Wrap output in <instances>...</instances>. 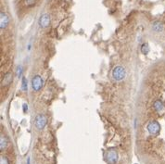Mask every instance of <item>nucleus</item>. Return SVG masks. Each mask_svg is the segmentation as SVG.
Returning a JSON list of instances; mask_svg holds the SVG:
<instances>
[{
  "mask_svg": "<svg viewBox=\"0 0 165 164\" xmlns=\"http://www.w3.org/2000/svg\"><path fill=\"white\" fill-rule=\"evenodd\" d=\"M126 76V71L124 69V66H116L113 70H112V77L115 81H123Z\"/></svg>",
  "mask_w": 165,
  "mask_h": 164,
  "instance_id": "nucleus-1",
  "label": "nucleus"
},
{
  "mask_svg": "<svg viewBox=\"0 0 165 164\" xmlns=\"http://www.w3.org/2000/svg\"><path fill=\"white\" fill-rule=\"evenodd\" d=\"M35 127L38 129V130H41L43 129L45 126L47 124V118L45 117L44 115H37L35 117Z\"/></svg>",
  "mask_w": 165,
  "mask_h": 164,
  "instance_id": "nucleus-2",
  "label": "nucleus"
},
{
  "mask_svg": "<svg viewBox=\"0 0 165 164\" xmlns=\"http://www.w3.org/2000/svg\"><path fill=\"white\" fill-rule=\"evenodd\" d=\"M43 86V79L40 75H35L32 80V87L33 90L39 91Z\"/></svg>",
  "mask_w": 165,
  "mask_h": 164,
  "instance_id": "nucleus-3",
  "label": "nucleus"
},
{
  "mask_svg": "<svg viewBox=\"0 0 165 164\" xmlns=\"http://www.w3.org/2000/svg\"><path fill=\"white\" fill-rule=\"evenodd\" d=\"M147 131L151 133V135H157L160 130V126L158 122L152 121L147 124Z\"/></svg>",
  "mask_w": 165,
  "mask_h": 164,
  "instance_id": "nucleus-4",
  "label": "nucleus"
},
{
  "mask_svg": "<svg viewBox=\"0 0 165 164\" xmlns=\"http://www.w3.org/2000/svg\"><path fill=\"white\" fill-rule=\"evenodd\" d=\"M106 158H107V160H108L110 163H111V164L115 163V162L117 161V159H118L117 151H116L115 149H112V148H111V149H109V150L107 151V156H106Z\"/></svg>",
  "mask_w": 165,
  "mask_h": 164,
  "instance_id": "nucleus-5",
  "label": "nucleus"
},
{
  "mask_svg": "<svg viewBox=\"0 0 165 164\" xmlns=\"http://www.w3.org/2000/svg\"><path fill=\"white\" fill-rule=\"evenodd\" d=\"M50 23V18L48 14H43L40 20H39V24L42 28H46L49 25Z\"/></svg>",
  "mask_w": 165,
  "mask_h": 164,
  "instance_id": "nucleus-6",
  "label": "nucleus"
},
{
  "mask_svg": "<svg viewBox=\"0 0 165 164\" xmlns=\"http://www.w3.org/2000/svg\"><path fill=\"white\" fill-rule=\"evenodd\" d=\"M8 23V17L4 12H1V14H0V27H1V29H4L7 27Z\"/></svg>",
  "mask_w": 165,
  "mask_h": 164,
  "instance_id": "nucleus-7",
  "label": "nucleus"
},
{
  "mask_svg": "<svg viewBox=\"0 0 165 164\" xmlns=\"http://www.w3.org/2000/svg\"><path fill=\"white\" fill-rule=\"evenodd\" d=\"M153 107H154L155 110H156V111H158V112L162 111V110H164V105H163V103H162L160 100H157V101H155V102H154V104H153Z\"/></svg>",
  "mask_w": 165,
  "mask_h": 164,
  "instance_id": "nucleus-8",
  "label": "nucleus"
},
{
  "mask_svg": "<svg viewBox=\"0 0 165 164\" xmlns=\"http://www.w3.org/2000/svg\"><path fill=\"white\" fill-rule=\"evenodd\" d=\"M152 28H153V30L155 32H161L163 30V24L161 22H160V21H156V22L153 23Z\"/></svg>",
  "mask_w": 165,
  "mask_h": 164,
  "instance_id": "nucleus-9",
  "label": "nucleus"
},
{
  "mask_svg": "<svg viewBox=\"0 0 165 164\" xmlns=\"http://www.w3.org/2000/svg\"><path fill=\"white\" fill-rule=\"evenodd\" d=\"M11 79H12V74H11L10 72H8V74H6V76H5V78H4L3 84H4V85L8 84L11 82Z\"/></svg>",
  "mask_w": 165,
  "mask_h": 164,
  "instance_id": "nucleus-10",
  "label": "nucleus"
},
{
  "mask_svg": "<svg viewBox=\"0 0 165 164\" xmlns=\"http://www.w3.org/2000/svg\"><path fill=\"white\" fill-rule=\"evenodd\" d=\"M141 51H142V53L145 54V55H147V54L148 53V51H149V47H148V44H147V43L142 44V47H141Z\"/></svg>",
  "mask_w": 165,
  "mask_h": 164,
  "instance_id": "nucleus-11",
  "label": "nucleus"
},
{
  "mask_svg": "<svg viewBox=\"0 0 165 164\" xmlns=\"http://www.w3.org/2000/svg\"><path fill=\"white\" fill-rule=\"evenodd\" d=\"M21 88L23 91H26L27 90V80L26 78H22V82H21Z\"/></svg>",
  "mask_w": 165,
  "mask_h": 164,
  "instance_id": "nucleus-12",
  "label": "nucleus"
},
{
  "mask_svg": "<svg viewBox=\"0 0 165 164\" xmlns=\"http://www.w3.org/2000/svg\"><path fill=\"white\" fill-rule=\"evenodd\" d=\"M6 146H7V140L3 136H1V149H3L4 147H6Z\"/></svg>",
  "mask_w": 165,
  "mask_h": 164,
  "instance_id": "nucleus-13",
  "label": "nucleus"
},
{
  "mask_svg": "<svg viewBox=\"0 0 165 164\" xmlns=\"http://www.w3.org/2000/svg\"><path fill=\"white\" fill-rule=\"evenodd\" d=\"M1 161H0V164H8V159L5 158V157H1V159H0Z\"/></svg>",
  "mask_w": 165,
  "mask_h": 164,
  "instance_id": "nucleus-14",
  "label": "nucleus"
},
{
  "mask_svg": "<svg viewBox=\"0 0 165 164\" xmlns=\"http://www.w3.org/2000/svg\"><path fill=\"white\" fill-rule=\"evenodd\" d=\"M35 0H25V4L27 6H32L33 4H35Z\"/></svg>",
  "mask_w": 165,
  "mask_h": 164,
  "instance_id": "nucleus-15",
  "label": "nucleus"
},
{
  "mask_svg": "<svg viewBox=\"0 0 165 164\" xmlns=\"http://www.w3.org/2000/svg\"><path fill=\"white\" fill-rule=\"evenodd\" d=\"M21 71H22V67L21 66H19L17 68V76H21Z\"/></svg>",
  "mask_w": 165,
  "mask_h": 164,
  "instance_id": "nucleus-16",
  "label": "nucleus"
},
{
  "mask_svg": "<svg viewBox=\"0 0 165 164\" xmlns=\"http://www.w3.org/2000/svg\"><path fill=\"white\" fill-rule=\"evenodd\" d=\"M23 109H24V110H23V111H24V112H26V111H27V109H28V107H27L26 104H23Z\"/></svg>",
  "mask_w": 165,
  "mask_h": 164,
  "instance_id": "nucleus-17",
  "label": "nucleus"
},
{
  "mask_svg": "<svg viewBox=\"0 0 165 164\" xmlns=\"http://www.w3.org/2000/svg\"><path fill=\"white\" fill-rule=\"evenodd\" d=\"M27 164H30V159L28 158V159H27Z\"/></svg>",
  "mask_w": 165,
  "mask_h": 164,
  "instance_id": "nucleus-18",
  "label": "nucleus"
}]
</instances>
